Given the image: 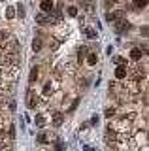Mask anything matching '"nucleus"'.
Here are the masks:
<instances>
[{"label":"nucleus","mask_w":149,"mask_h":151,"mask_svg":"<svg viewBox=\"0 0 149 151\" xmlns=\"http://www.w3.org/2000/svg\"><path fill=\"white\" fill-rule=\"evenodd\" d=\"M115 28H117V32L121 34V32H127L130 25H128V21H125V19H115Z\"/></svg>","instance_id":"nucleus-1"},{"label":"nucleus","mask_w":149,"mask_h":151,"mask_svg":"<svg viewBox=\"0 0 149 151\" xmlns=\"http://www.w3.org/2000/svg\"><path fill=\"white\" fill-rule=\"evenodd\" d=\"M36 23H38V25H49V23H51V17L40 13V15H36Z\"/></svg>","instance_id":"nucleus-2"},{"label":"nucleus","mask_w":149,"mask_h":151,"mask_svg":"<svg viewBox=\"0 0 149 151\" xmlns=\"http://www.w3.org/2000/svg\"><path fill=\"white\" fill-rule=\"evenodd\" d=\"M40 8H42V12H51L53 9V0H42V4H40Z\"/></svg>","instance_id":"nucleus-3"},{"label":"nucleus","mask_w":149,"mask_h":151,"mask_svg":"<svg viewBox=\"0 0 149 151\" xmlns=\"http://www.w3.org/2000/svg\"><path fill=\"white\" fill-rule=\"evenodd\" d=\"M115 78H117V79H125V78H127V70L121 68V66H117V70H115Z\"/></svg>","instance_id":"nucleus-4"},{"label":"nucleus","mask_w":149,"mask_h":151,"mask_svg":"<svg viewBox=\"0 0 149 151\" xmlns=\"http://www.w3.org/2000/svg\"><path fill=\"white\" fill-rule=\"evenodd\" d=\"M130 57H132V60H138L140 57H142V51H140L138 47H134V49L130 51Z\"/></svg>","instance_id":"nucleus-5"},{"label":"nucleus","mask_w":149,"mask_h":151,"mask_svg":"<svg viewBox=\"0 0 149 151\" xmlns=\"http://www.w3.org/2000/svg\"><path fill=\"white\" fill-rule=\"evenodd\" d=\"M60 123H62V113H59V111H57V113H55V117H53V125H55V127H59Z\"/></svg>","instance_id":"nucleus-6"},{"label":"nucleus","mask_w":149,"mask_h":151,"mask_svg":"<svg viewBox=\"0 0 149 151\" xmlns=\"http://www.w3.org/2000/svg\"><path fill=\"white\" fill-rule=\"evenodd\" d=\"M36 79H38V66H34V68L30 70V83L36 81Z\"/></svg>","instance_id":"nucleus-7"},{"label":"nucleus","mask_w":149,"mask_h":151,"mask_svg":"<svg viewBox=\"0 0 149 151\" xmlns=\"http://www.w3.org/2000/svg\"><path fill=\"white\" fill-rule=\"evenodd\" d=\"M32 49H34V51H40L42 49V40H40V38H36V40L32 42Z\"/></svg>","instance_id":"nucleus-8"},{"label":"nucleus","mask_w":149,"mask_h":151,"mask_svg":"<svg viewBox=\"0 0 149 151\" xmlns=\"http://www.w3.org/2000/svg\"><path fill=\"white\" fill-rule=\"evenodd\" d=\"M134 6H136V8H145L147 0H134Z\"/></svg>","instance_id":"nucleus-9"},{"label":"nucleus","mask_w":149,"mask_h":151,"mask_svg":"<svg viewBox=\"0 0 149 151\" xmlns=\"http://www.w3.org/2000/svg\"><path fill=\"white\" fill-rule=\"evenodd\" d=\"M51 93H53V91H51V83H45L44 85V94L47 96V94H51Z\"/></svg>","instance_id":"nucleus-10"},{"label":"nucleus","mask_w":149,"mask_h":151,"mask_svg":"<svg viewBox=\"0 0 149 151\" xmlns=\"http://www.w3.org/2000/svg\"><path fill=\"white\" fill-rule=\"evenodd\" d=\"M29 108H36V96H29Z\"/></svg>","instance_id":"nucleus-11"},{"label":"nucleus","mask_w":149,"mask_h":151,"mask_svg":"<svg viewBox=\"0 0 149 151\" xmlns=\"http://www.w3.org/2000/svg\"><path fill=\"white\" fill-rule=\"evenodd\" d=\"M17 12H19V17H25V8H23V4H17Z\"/></svg>","instance_id":"nucleus-12"},{"label":"nucleus","mask_w":149,"mask_h":151,"mask_svg":"<svg viewBox=\"0 0 149 151\" xmlns=\"http://www.w3.org/2000/svg\"><path fill=\"white\" fill-rule=\"evenodd\" d=\"M68 13H70L72 17H76V13H77V8H76V6H70V8H68Z\"/></svg>","instance_id":"nucleus-13"},{"label":"nucleus","mask_w":149,"mask_h":151,"mask_svg":"<svg viewBox=\"0 0 149 151\" xmlns=\"http://www.w3.org/2000/svg\"><path fill=\"white\" fill-rule=\"evenodd\" d=\"M13 13H15V9H13V8H8V19H13V17H15V15H13Z\"/></svg>","instance_id":"nucleus-14"},{"label":"nucleus","mask_w":149,"mask_h":151,"mask_svg":"<svg viewBox=\"0 0 149 151\" xmlns=\"http://www.w3.org/2000/svg\"><path fill=\"white\" fill-rule=\"evenodd\" d=\"M87 60H89V64H95V63H96V55H92V53H91L89 57H87Z\"/></svg>","instance_id":"nucleus-15"},{"label":"nucleus","mask_w":149,"mask_h":151,"mask_svg":"<svg viewBox=\"0 0 149 151\" xmlns=\"http://www.w3.org/2000/svg\"><path fill=\"white\" fill-rule=\"evenodd\" d=\"M115 13H106V21H115Z\"/></svg>","instance_id":"nucleus-16"},{"label":"nucleus","mask_w":149,"mask_h":151,"mask_svg":"<svg viewBox=\"0 0 149 151\" xmlns=\"http://www.w3.org/2000/svg\"><path fill=\"white\" fill-rule=\"evenodd\" d=\"M38 142H40V144H45V142H47V138H45V134H40V136H38Z\"/></svg>","instance_id":"nucleus-17"},{"label":"nucleus","mask_w":149,"mask_h":151,"mask_svg":"<svg viewBox=\"0 0 149 151\" xmlns=\"http://www.w3.org/2000/svg\"><path fill=\"white\" fill-rule=\"evenodd\" d=\"M36 125H38V127H44V117H38V119H36Z\"/></svg>","instance_id":"nucleus-18"},{"label":"nucleus","mask_w":149,"mask_h":151,"mask_svg":"<svg viewBox=\"0 0 149 151\" xmlns=\"http://www.w3.org/2000/svg\"><path fill=\"white\" fill-rule=\"evenodd\" d=\"M10 136H11V138H15V127H10Z\"/></svg>","instance_id":"nucleus-19"},{"label":"nucleus","mask_w":149,"mask_h":151,"mask_svg":"<svg viewBox=\"0 0 149 151\" xmlns=\"http://www.w3.org/2000/svg\"><path fill=\"white\" fill-rule=\"evenodd\" d=\"M87 36H89V38H95L96 32H95V30H87Z\"/></svg>","instance_id":"nucleus-20"},{"label":"nucleus","mask_w":149,"mask_h":151,"mask_svg":"<svg viewBox=\"0 0 149 151\" xmlns=\"http://www.w3.org/2000/svg\"><path fill=\"white\" fill-rule=\"evenodd\" d=\"M57 151H64V145L60 144V142H57Z\"/></svg>","instance_id":"nucleus-21"},{"label":"nucleus","mask_w":149,"mask_h":151,"mask_svg":"<svg viewBox=\"0 0 149 151\" xmlns=\"http://www.w3.org/2000/svg\"><path fill=\"white\" fill-rule=\"evenodd\" d=\"M113 113H115V110H106V115H108V117H111Z\"/></svg>","instance_id":"nucleus-22"},{"label":"nucleus","mask_w":149,"mask_h":151,"mask_svg":"<svg viewBox=\"0 0 149 151\" xmlns=\"http://www.w3.org/2000/svg\"><path fill=\"white\" fill-rule=\"evenodd\" d=\"M96 121H98V117H96V115H92V117H91V123H92V125H96Z\"/></svg>","instance_id":"nucleus-23"},{"label":"nucleus","mask_w":149,"mask_h":151,"mask_svg":"<svg viewBox=\"0 0 149 151\" xmlns=\"http://www.w3.org/2000/svg\"><path fill=\"white\" fill-rule=\"evenodd\" d=\"M85 151H95V149H91V147H85Z\"/></svg>","instance_id":"nucleus-24"}]
</instances>
